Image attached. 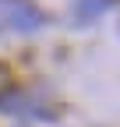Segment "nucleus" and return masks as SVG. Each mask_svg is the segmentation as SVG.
Returning a JSON list of instances; mask_svg holds the SVG:
<instances>
[{"label": "nucleus", "instance_id": "obj_1", "mask_svg": "<svg viewBox=\"0 0 120 127\" xmlns=\"http://www.w3.org/2000/svg\"><path fill=\"white\" fill-rule=\"evenodd\" d=\"M0 21H7L11 28H21V32H32L42 25V14L28 0H0Z\"/></svg>", "mask_w": 120, "mask_h": 127}, {"label": "nucleus", "instance_id": "obj_2", "mask_svg": "<svg viewBox=\"0 0 120 127\" xmlns=\"http://www.w3.org/2000/svg\"><path fill=\"white\" fill-rule=\"evenodd\" d=\"M110 4H113V0H78L74 11H78V18H95V14H102Z\"/></svg>", "mask_w": 120, "mask_h": 127}]
</instances>
